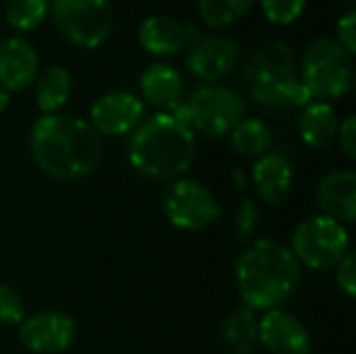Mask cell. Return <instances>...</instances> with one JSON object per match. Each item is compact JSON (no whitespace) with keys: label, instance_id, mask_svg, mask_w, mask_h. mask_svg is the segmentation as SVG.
Masks as SVG:
<instances>
[{"label":"cell","instance_id":"6da1fadb","mask_svg":"<svg viewBox=\"0 0 356 354\" xmlns=\"http://www.w3.org/2000/svg\"><path fill=\"white\" fill-rule=\"evenodd\" d=\"M29 152L35 167L48 177L77 182L96 171L102 159V136L81 117L42 115L31 125Z\"/></svg>","mask_w":356,"mask_h":354},{"label":"cell","instance_id":"7a4b0ae2","mask_svg":"<svg viewBox=\"0 0 356 354\" xmlns=\"http://www.w3.org/2000/svg\"><path fill=\"white\" fill-rule=\"evenodd\" d=\"M196 136L173 113L142 119L129 134L127 161L131 169L152 182L179 179L194 163Z\"/></svg>","mask_w":356,"mask_h":354},{"label":"cell","instance_id":"3957f363","mask_svg":"<svg viewBox=\"0 0 356 354\" xmlns=\"http://www.w3.org/2000/svg\"><path fill=\"white\" fill-rule=\"evenodd\" d=\"M300 280L302 267L290 246L273 240L252 242L236 263L238 292L252 313L282 309L298 290Z\"/></svg>","mask_w":356,"mask_h":354},{"label":"cell","instance_id":"277c9868","mask_svg":"<svg viewBox=\"0 0 356 354\" xmlns=\"http://www.w3.org/2000/svg\"><path fill=\"white\" fill-rule=\"evenodd\" d=\"M246 81L254 100L265 106H307L313 96L296 75L294 50L284 40L265 42L246 65Z\"/></svg>","mask_w":356,"mask_h":354},{"label":"cell","instance_id":"5b68a950","mask_svg":"<svg viewBox=\"0 0 356 354\" xmlns=\"http://www.w3.org/2000/svg\"><path fill=\"white\" fill-rule=\"evenodd\" d=\"M353 54L332 38H317L302 56L300 81L313 100L342 98L353 88Z\"/></svg>","mask_w":356,"mask_h":354},{"label":"cell","instance_id":"8992f818","mask_svg":"<svg viewBox=\"0 0 356 354\" xmlns=\"http://www.w3.org/2000/svg\"><path fill=\"white\" fill-rule=\"evenodd\" d=\"M244 100L238 92L223 86H202L190 94V98L171 111L190 129L207 134L211 138L227 136L244 119Z\"/></svg>","mask_w":356,"mask_h":354},{"label":"cell","instance_id":"52a82bcc","mask_svg":"<svg viewBox=\"0 0 356 354\" xmlns=\"http://www.w3.org/2000/svg\"><path fill=\"white\" fill-rule=\"evenodd\" d=\"M290 250L300 267L305 265L313 271H327L336 269V265L350 252V236L346 225L319 213L296 225Z\"/></svg>","mask_w":356,"mask_h":354},{"label":"cell","instance_id":"ba28073f","mask_svg":"<svg viewBox=\"0 0 356 354\" xmlns=\"http://www.w3.org/2000/svg\"><path fill=\"white\" fill-rule=\"evenodd\" d=\"M48 13L60 38L77 48L102 46L113 29L111 0H50Z\"/></svg>","mask_w":356,"mask_h":354},{"label":"cell","instance_id":"9c48e42d","mask_svg":"<svg viewBox=\"0 0 356 354\" xmlns=\"http://www.w3.org/2000/svg\"><path fill=\"white\" fill-rule=\"evenodd\" d=\"M167 221L184 232H202L221 217L215 194L198 179L179 177L169 182L161 198Z\"/></svg>","mask_w":356,"mask_h":354},{"label":"cell","instance_id":"30bf717a","mask_svg":"<svg viewBox=\"0 0 356 354\" xmlns=\"http://www.w3.org/2000/svg\"><path fill=\"white\" fill-rule=\"evenodd\" d=\"M77 325L60 311H40L19 323V340L33 354H60L75 342Z\"/></svg>","mask_w":356,"mask_h":354},{"label":"cell","instance_id":"8fae6325","mask_svg":"<svg viewBox=\"0 0 356 354\" xmlns=\"http://www.w3.org/2000/svg\"><path fill=\"white\" fill-rule=\"evenodd\" d=\"M240 61V46L227 35H198L188 52L186 65L190 73L204 81L227 77Z\"/></svg>","mask_w":356,"mask_h":354},{"label":"cell","instance_id":"7c38bea8","mask_svg":"<svg viewBox=\"0 0 356 354\" xmlns=\"http://www.w3.org/2000/svg\"><path fill=\"white\" fill-rule=\"evenodd\" d=\"M144 117V102L123 90L106 92L90 108V125L100 136H127Z\"/></svg>","mask_w":356,"mask_h":354},{"label":"cell","instance_id":"4fadbf2b","mask_svg":"<svg viewBox=\"0 0 356 354\" xmlns=\"http://www.w3.org/2000/svg\"><path fill=\"white\" fill-rule=\"evenodd\" d=\"M259 346L271 354H311L313 338L294 313L273 309L259 319Z\"/></svg>","mask_w":356,"mask_h":354},{"label":"cell","instance_id":"5bb4252c","mask_svg":"<svg viewBox=\"0 0 356 354\" xmlns=\"http://www.w3.org/2000/svg\"><path fill=\"white\" fill-rule=\"evenodd\" d=\"M140 44L152 56L169 58L190 48V44L198 38L194 25H186L173 17L154 15L148 17L138 31Z\"/></svg>","mask_w":356,"mask_h":354},{"label":"cell","instance_id":"9a60e30c","mask_svg":"<svg viewBox=\"0 0 356 354\" xmlns=\"http://www.w3.org/2000/svg\"><path fill=\"white\" fill-rule=\"evenodd\" d=\"M40 58L31 42L10 35L0 42V86L8 92H21L35 83Z\"/></svg>","mask_w":356,"mask_h":354},{"label":"cell","instance_id":"2e32d148","mask_svg":"<svg viewBox=\"0 0 356 354\" xmlns=\"http://www.w3.org/2000/svg\"><path fill=\"white\" fill-rule=\"evenodd\" d=\"M321 215L346 225L356 219V173L350 169L323 175L315 190Z\"/></svg>","mask_w":356,"mask_h":354},{"label":"cell","instance_id":"e0dca14e","mask_svg":"<svg viewBox=\"0 0 356 354\" xmlns=\"http://www.w3.org/2000/svg\"><path fill=\"white\" fill-rule=\"evenodd\" d=\"M252 186L257 196L271 207L284 204L294 188V169L280 152H267L252 165Z\"/></svg>","mask_w":356,"mask_h":354},{"label":"cell","instance_id":"ac0fdd59","mask_svg":"<svg viewBox=\"0 0 356 354\" xmlns=\"http://www.w3.org/2000/svg\"><path fill=\"white\" fill-rule=\"evenodd\" d=\"M140 90L146 102L161 113H171L181 104L184 79L179 71L167 63H152L140 75Z\"/></svg>","mask_w":356,"mask_h":354},{"label":"cell","instance_id":"d6986e66","mask_svg":"<svg viewBox=\"0 0 356 354\" xmlns=\"http://www.w3.org/2000/svg\"><path fill=\"white\" fill-rule=\"evenodd\" d=\"M338 127L340 119L336 108L323 100H313L311 104H307L298 121L300 140L313 150L330 148L336 142Z\"/></svg>","mask_w":356,"mask_h":354},{"label":"cell","instance_id":"ffe728a7","mask_svg":"<svg viewBox=\"0 0 356 354\" xmlns=\"http://www.w3.org/2000/svg\"><path fill=\"white\" fill-rule=\"evenodd\" d=\"M73 92V77L69 69L60 65H52L44 69L35 79V102L44 115L60 113V108L69 102Z\"/></svg>","mask_w":356,"mask_h":354},{"label":"cell","instance_id":"44dd1931","mask_svg":"<svg viewBox=\"0 0 356 354\" xmlns=\"http://www.w3.org/2000/svg\"><path fill=\"white\" fill-rule=\"evenodd\" d=\"M234 150L244 159H261L271 152L273 131L263 119H242L229 134Z\"/></svg>","mask_w":356,"mask_h":354},{"label":"cell","instance_id":"7402d4cb","mask_svg":"<svg viewBox=\"0 0 356 354\" xmlns=\"http://www.w3.org/2000/svg\"><path fill=\"white\" fill-rule=\"evenodd\" d=\"M223 340L234 354H252L259 346V319L250 309L234 311L223 325Z\"/></svg>","mask_w":356,"mask_h":354},{"label":"cell","instance_id":"603a6c76","mask_svg":"<svg viewBox=\"0 0 356 354\" xmlns=\"http://www.w3.org/2000/svg\"><path fill=\"white\" fill-rule=\"evenodd\" d=\"M254 0H198V15L209 27H227L238 23L252 8Z\"/></svg>","mask_w":356,"mask_h":354},{"label":"cell","instance_id":"cb8c5ba5","mask_svg":"<svg viewBox=\"0 0 356 354\" xmlns=\"http://www.w3.org/2000/svg\"><path fill=\"white\" fill-rule=\"evenodd\" d=\"M50 10V0H8L4 17L17 31H33L40 27Z\"/></svg>","mask_w":356,"mask_h":354},{"label":"cell","instance_id":"d4e9b609","mask_svg":"<svg viewBox=\"0 0 356 354\" xmlns=\"http://www.w3.org/2000/svg\"><path fill=\"white\" fill-rule=\"evenodd\" d=\"M265 17L275 25L294 23L307 8V0H261Z\"/></svg>","mask_w":356,"mask_h":354},{"label":"cell","instance_id":"484cf974","mask_svg":"<svg viewBox=\"0 0 356 354\" xmlns=\"http://www.w3.org/2000/svg\"><path fill=\"white\" fill-rule=\"evenodd\" d=\"M25 303L23 296L6 284H0V323L19 325L25 319Z\"/></svg>","mask_w":356,"mask_h":354},{"label":"cell","instance_id":"4316f807","mask_svg":"<svg viewBox=\"0 0 356 354\" xmlns=\"http://www.w3.org/2000/svg\"><path fill=\"white\" fill-rule=\"evenodd\" d=\"M336 284L338 288L348 296H356V261L355 252H348L338 265H336Z\"/></svg>","mask_w":356,"mask_h":354},{"label":"cell","instance_id":"83f0119b","mask_svg":"<svg viewBox=\"0 0 356 354\" xmlns=\"http://www.w3.org/2000/svg\"><path fill=\"white\" fill-rule=\"evenodd\" d=\"M257 223H259V209L254 207V202L248 196H244L238 207V215H236V225H238L240 236L242 238L252 236V232L257 230Z\"/></svg>","mask_w":356,"mask_h":354},{"label":"cell","instance_id":"f1b7e54d","mask_svg":"<svg viewBox=\"0 0 356 354\" xmlns=\"http://www.w3.org/2000/svg\"><path fill=\"white\" fill-rule=\"evenodd\" d=\"M336 33H338V44L355 54L356 52V13L355 10H348L346 15H342L336 23Z\"/></svg>","mask_w":356,"mask_h":354},{"label":"cell","instance_id":"f546056e","mask_svg":"<svg viewBox=\"0 0 356 354\" xmlns=\"http://www.w3.org/2000/svg\"><path fill=\"white\" fill-rule=\"evenodd\" d=\"M336 140H338V144H340L342 152H344V154H346L350 161H355L356 159V119H355V115H348V117H346V119L340 123Z\"/></svg>","mask_w":356,"mask_h":354},{"label":"cell","instance_id":"4dcf8cb0","mask_svg":"<svg viewBox=\"0 0 356 354\" xmlns=\"http://www.w3.org/2000/svg\"><path fill=\"white\" fill-rule=\"evenodd\" d=\"M8 104H10V92L0 86V113H4Z\"/></svg>","mask_w":356,"mask_h":354}]
</instances>
